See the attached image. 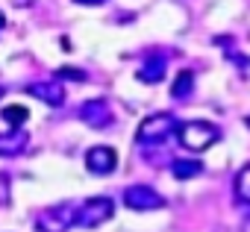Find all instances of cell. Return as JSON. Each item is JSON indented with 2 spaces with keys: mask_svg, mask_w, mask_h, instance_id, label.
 <instances>
[{
  "mask_svg": "<svg viewBox=\"0 0 250 232\" xmlns=\"http://www.w3.org/2000/svg\"><path fill=\"white\" fill-rule=\"evenodd\" d=\"M30 144V135L24 127H9V133L0 135V156L9 159V156H21Z\"/></svg>",
  "mask_w": 250,
  "mask_h": 232,
  "instance_id": "ba28073f",
  "label": "cell"
},
{
  "mask_svg": "<svg viewBox=\"0 0 250 232\" xmlns=\"http://www.w3.org/2000/svg\"><path fill=\"white\" fill-rule=\"evenodd\" d=\"M6 27V18H3V12H0V30H3Z\"/></svg>",
  "mask_w": 250,
  "mask_h": 232,
  "instance_id": "d6986e66",
  "label": "cell"
},
{
  "mask_svg": "<svg viewBox=\"0 0 250 232\" xmlns=\"http://www.w3.org/2000/svg\"><path fill=\"white\" fill-rule=\"evenodd\" d=\"M241 232H250V214H247V217L241 220Z\"/></svg>",
  "mask_w": 250,
  "mask_h": 232,
  "instance_id": "ac0fdd59",
  "label": "cell"
},
{
  "mask_svg": "<svg viewBox=\"0 0 250 232\" xmlns=\"http://www.w3.org/2000/svg\"><path fill=\"white\" fill-rule=\"evenodd\" d=\"M165 71H168L165 56H162V53H150V56L145 59V65L136 71V77H139L142 82H147V85H159V82L165 79Z\"/></svg>",
  "mask_w": 250,
  "mask_h": 232,
  "instance_id": "9c48e42d",
  "label": "cell"
},
{
  "mask_svg": "<svg viewBox=\"0 0 250 232\" xmlns=\"http://www.w3.org/2000/svg\"><path fill=\"white\" fill-rule=\"evenodd\" d=\"M171 174H174L177 179L200 176V174H203V162H197V159H171Z\"/></svg>",
  "mask_w": 250,
  "mask_h": 232,
  "instance_id": "7c38bea8",
  "label": "cell"
},
{
  "mask_svg": "<svg viewBox=\"0 0 250 232\" xmlns=\"http://www.w3.org/2000/svg\"><path fill=\"white\" fill-rule=\"evenodd\" d=\"M3 94H6V88H0V97H3Z\"/></svg>",
  "mask_w": 250,
  "mask_h": 232,
  "instance_id": "ffe728a7",
  "label": "cell"
},
{
  "mask_svg": "<svg viewBox=\"0 0 250 232\" xmlns=\"http://www.w3.org/2000/svg\"><path fill=\"white\" fill-rule=\"evenodd\" d=\"M232 194H235V203L250 206V162L244 168H238V174L232 179Z\"/></svg>",
  "mask_w": 250,
  "mask_h": 232,
  "instance_id": "8fae6325",
  "label": "cell"
},
{
  "mask_svg": "<svg viewBox=\"0 0 250 232\" xmlns=\"http://www.w3.org/2000/svg\"><path fill=\"white\" fill-rule=\"evenodd\" d=\"M124 206L133 209V212H156V209L165 206V197L156 188L139 182V185H130L127 191H124Z\"/></svg>",
  "mask_w": 250,
  "mask_h": 232,
  "instance_id": "5b68a950",
  "label": "cell"
},
{
  "mask_svg": "<svg viewBox=\"0 0 250 232\" xmlns=\"http://www.w3.org/2000/svg\"><path fill=\"white\" fill-rule=\"evenodd\" d=\"M80 121L85 124V127H91V130H106V127H112V109H109V103L103 100V97H94V100H85L83 106H80Z\"/></svg>",
  "mask_w": 250,
  "mask_h": 232,
  "instance_id": "8992f818",
  "label": "cell"
},
{
  "mask_svg": "<svg viewBox=\"0 0 250 232\" xmlns=\"http://www.w3.org/2000/svg\"><path fill=\"white\" fill-rule=\"evenodd\" d=\"M191 91H194V74L191 71H180L177 79H174V85H171V97L174 100H188Z\"/></svg>",
  "mask_w": 250,
  "mask_h": 232,
  "instance_id": "4fadbf2b",
  "label": "cell"
},
{
  "mask_svg": "<svg viewBox=\"0 0 250 232\" xmlns=\"http://www.w3.org/2000/svg\"><path fill=\"white\" fill-rule=\"evenodd\" d=\"M56 79H74V82H85L88 79V74L83 71V68H71V65H65V68H56V74H53Z\"/></svg>",
  "mask_w": 250,
  "mask_h": 232,
  "instance_id": "9a60e30c",
  "label": "cell"
},
{
  "mask_svg": "<svg viewBox=\"0 0 250 232\" xmlns=\"http://www.w3.org/2000/svg\"><path fill=\"white\" fill-rule=\"evenodd\" d=\"M180 130V121L174 118L171 112H156V115H147V118L139 124L136 130V144L142 150H150V147H165L171 135H177Z\"/></svg>",
  "mask_w": 250,
  "mask_h": 232,
  "instance_id": "6da1fadb",
  "label": "cell"
},
{
  "mask_svg": "<svg viewBox=\"0 0 250 232\" xmlns=\"http://www.w3.org/2000/svg\"><path fill=\"white\" fill-rule=\"evenodd\" d=\"M74 3H80V6H103L109 0H74Z\"/></svg>",
  "mask_w": 250,
  "mask_h": 232,
  "instance_id": "e0dca14e",
  "label": "cell"
},
{
  "mask_svg": "<svg viewBox=\"0 0 250 232\" xmlns=\"http://www.w3.org/2000/svg\"><path fill=\"white\" fill-rule=\"evenodd\" d=\"M85 168L94 176H109L118 168V153L112 147H106V144H97V147H91L85 153Z\"/></svg>",
  "mask_w": 250,
  "mask_h": 232,
  "instance_id": "52a82bcc",
  "label": "cell"
},
{
  "mask_svg": "<svg viewBox=\"0 0 250 232\" xmlns=\"http://www.w3.org/2000/svg\"><path fill=\"white\" fill-rule=\"evenodd\" d=\"M9 174H0V206H9L12 203V191H9Z\"/></svg>",
  "mask_w": 250,
  "mask_h": 232,
  "instance_id": "2e32d148",
  "label": "cell"
},
{
  "mask_svg": "<svg viewBox=\"0 0 250 232\" xmlns=\"http://www.w3.org/2000/svg\"><path fill=\"white\" fill-rule=\"evenodd\" d=\"M112 214H115V203L109 197H88L80 206L77 226L80 229H94V226H103L106 220H112Z\"/></svg>",
  "mask_w": 250,
  "mask_h": 232,
  "instance_id": "277c9868",
  "label": "cell"
},
{
  "mask_svg": "<svg viewBox=\"0 0 250 232\" xmlns=\"http://www.w3.org/2000/svg\"><path fill=\"white\" fill-rule=\"evenodd\" d=\"M27 94H33L36 100H42V103H47L53 109L65 103V88H62L59 79L56 82H33V85H27Z\"/></svg>",
  "mask_w": 250,
  "mask_h": 232,
  "instance_id": "30bf717a",
  "label": "cell"
},
{
  "mask_svg": "<svg viewBox=\"0 0 250 232\" xmlns=\"http://www.w3.org/2000/svg\"><path fill=\"white\" fill-rule=\"evenodd\" d=\"M0 118H3L9 127H24L30 121V112H27V106H6L0 112Z\"/></svg>",
  "mask_w": 250,
  "mask_h": 232,
  "instance_id": "5bb4252c",
  "label": "cell"
},
{
  "mask_svg": "<svg viewBox=\"0 0 250 232\" xmlns=\"http://www.w3.org/2000/svg\"><path fill=\"white\" fill-rule=\"evenodd\" d=\"M221 138V127L212 124V121H183L180 130H177V141L183 150H191V153H203L209 150L212 144H218Z\"/></svg>",
  "mask_w": 250,
  "mask_h": 232,
  "instance_id": "7a4b0ae2",
  "label": "cell"
},
{
  "mask_svg": "<svg viewBox=\"0 0 250 232\" xmlns=\"http://www.w3.org/2000/svg\"><path fill=\"white\" fill-rule=\"evenodd\" d=\"M77 214L80 206L74 203H59V206H47L36 214V229L39 232H68L71 226H77Z\"/></svg>",
  "mask_w": 250,
  "mask_h": 232,
  "instance_id": "3957f363",
  "label": "cell"
}]
</instances>
